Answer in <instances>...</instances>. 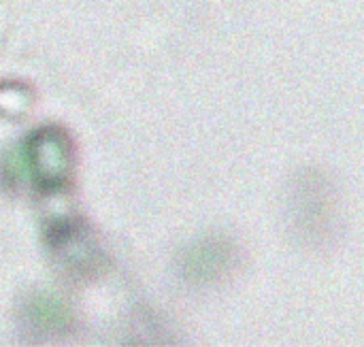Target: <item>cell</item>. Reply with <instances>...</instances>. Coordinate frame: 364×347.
Wrapping results in <instances>:
<instances>
[{
	"label": "cell",
	"instance_id": "cell-1",
	"mask_svg": "<svg viewBox=\"0 0 364 347\" xmlns=\"http://www.w3.org/2000/svg\"><path fill=\"white\" fill-rule=\"evenodd\" d=\"M34 166L43 181H58V177L66 175L68 169V151L64 149V141L58 132H43L36 137V154L32 156Z\"/></svg>",
	"mask_w": 364,
	"mask_h": 347
}]
</instances>
